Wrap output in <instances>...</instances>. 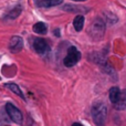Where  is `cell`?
Listing matches in <instances>:
<instances>
[{
	"label": "cell",
	"mask_w": 126,
	"mask_h": 126,
	"mask_svg": "<svg viewBox=\"0 0 126 126\" xmlns=\"http://www.w3.org/2000/svg\"><path fill=\"white\" fill-rule=\"evenodd\" d=\"M21 12H22V7L20 6V4H18V6H16L15 8L11 9V10L6 15V17L4 18L8 19V20H15V19H17V18L19 17Z\"/></svg>",
	"instance_id": "cell-9"
},
{
	"label": "cell",
	"mask_w": 126,
	"mask_h": 126,
	"mask_svg": "<svg viewBox=\"0 0 126 126\" xmlns=\"http://www.w3.org/2000/svg\"><path fill=\"white\" fill-rule=\"evenodd\" d=\"M62 10L66 11V12H72V13H83V12H87L89 9L82 6H78V4L67 3L62 7Z\"/></svg>",
	"instance_id": "cell-7"
},
{
	"label": "cell",
	"mask_w": 126,
	"mask_h": 126,
	"mask_svg": "<svg viewBox=\"0 0 126 126\" xmlns=\"http://www.w3.org/2000/svg\"><path fill=\"white\" fill-rule=\"evenodd\" d=\"M23 48V40L19 35H15L9 41V50L12 53H18Z\"/></svg>",
	"instance_id": "cell-6"
},
{
	"label": "cell",
	"mask_w": 126,
	"mask_h": 126,
	"mask_svg": "<svg viewBox=\"0 0 126 126\" xmlns=\"http://www.w3.org/2000/svg\"><path fill=\"white\" fill-rule=\"evenodd\" d=\"M32 48L39 54H46L49 51V44L47 42V40L42 39V38H33Z\"/></svg>",
	"instance_id": "cell-5"
},
{
	"label": "cell",
	"mask_w": 126,
	"mask_h": 126,
	"mask_svg": "<svg viewBox=\"0 0 126 126\" xmlns=\"http://www.w3.org/2000/svg\"><path fill=\"white\" fill-rule=\"evenodd\" d=\"M33 31L38 34H46L48 32V27L44 22H37V23L33 26Z\"/></svg>",
	"instance_id": "cell-13"
},
{
	"label": "cell",
	"mask_w": 126,
	"mask_h": 126,
	"mask_svg": "<svg viewBox=\"0 0 126 126\" xmlns=\"http://www.w3.org/2000/svg\"><path fill=\"white\" fill-rule=\"evenodd\" d=\"M72 126H83V125L80 124V123H74V124H72Z\"/></svg>",
	"instance_id": "cell-17"
},
{
	"label": "cell",
	"mask_w": 126,
	"mask_h": 126,
	"mask_svg": "<svg viewBox=\"0 0 126 126\" xmlns=\"http://www.w3.org/2000/svg\"><path fill=\"white\" fill-rule=\"evenodd\" d=\"M121 90L118 89L117 86H113L111 90H110V101L112 102V104L115 105L117 103L118 98L121 96Z\"/></svg>",
	"instance_id": "cell-11"
},
{
	"label": "cell",
	"mask_w": 126,
	"mask_h": 126,
	"mask_svg": "<svg viewBox=\"0 0 126 126\" xmlns=\"http://www.w3.org/2000/svg\"><path fill=\"white\" fill-rule=\"evenodd\" d=\"M105 19L101 17H97L93 22L91 23L89 28V35L94 40V41H100L103 37H104L105 33V27H106V23H105Z\"/></svg>",
	"instance_id": "cell-2"
},
{
	"label": "cell",
	"mask_w": 126,
	"mask_h": 126,
	"mask_svg": "<svg viewBox=\"0 0 126 126\" xmlns=\"http://www.w3.org/2000/svg\"><path fill=\"white\" fill-rule=\"evenodd\" d=\"M73 1H85V0H73Z\"/></svg>",
	"instance_id": "cell-18"
},
{
	"label": "cell",
	"mask_w": 126,
	"mask_h": 126,
	"mask_svg": "<svg viewBox=\"0 0 126 126\" xmlns=\"http://www.w3.org/2000/svg\"><path fill=\"white\" fill-rule=\"evenodd\" d=\"M81 60V52L75 47H70L67 49L66 57L63 60V64L66 67H72Z\"/></svg>",
	"instance_id": "cell-3"
},
{
	"label": "cell",
	"mask_w": 126,
	"mask_h": 126,
	"mask_svg": "<svg viewBox=\"0 0 126 126\" xmlns=\"http://www.w3.org/2000/svg\"><path fill=\"white\" fill-rule=\"evenodd\" d=\"M84 21H85V19L82 15H78L75 18H74L73 27H74V29H75V31H78V32L82 31L83 27H84Z\"/></svg>",
	"instance_id": "cell-12"
},
{
	"label": "cell",
	"mask_w": 126,
	"mask_h": 126,
	"mask_svg": "<svg viewBox=\"0 0 126 126\" xmlns=\"http://www.w3.org/2000/svg\"><path fill=\"white\" fill-rule=\"evenodd\" d=\"M63 3V0H37V4L42 8H51V7L60 6Z\"/></svg>",
	"instance_id": "cell-8"
},
{
	"label": "cell",
	"mask_w": 126,
	"mask_h": 126,
	"mask_svg": "<svg viewBox=\"0 0 126 126\" xmlns=\"http://www.w3.org/2000/svg\"><path fill=\"white\" fill-rule=\"evenodd\" d=\"M54 33L57 34V37H60V33H59V29H57V30H54Z\"/></svg>",
	"instance_id": "cell-16"
},
{
	"label": "cell",
	"mask_w": 126,
	"mask_h": 126,
	"mask_svg": "<svg viewBox=\"0 0 126 126\" xmlns=\"http://www.w3.org/2000/svg\"><path fill=\"white\" fill-rule=\"evenodd\" d=\"M116 110L118 111H123V110H126V90H123L121 92V96L118 98L117 103L115 105H113Z\"/></svg>",
	"instance_id": "cell-10"
},
{
	"label": "cell",
	"mask_w": 126,
	"mask_h": 126,
	"mask_svg": "<svg viewBox=\"0 0 126 126\" xmlns=\"http://www.w3.org/2000/svg\"><path fill=\"white\" fill-rule=\"evenodd\" d=\"M92 118L96 126H104L107 118V107L103 102H95L91 110Z\"/></svg>",
	"instance_id": "cell-1"
},
{
	"label": "cell",
	"mask_w": 126,
	"mask_h": 126,
	"mask_svg": "<svg viewBox=\"0 0 126 126\" xmlns=\"http://www.w3.org/2000/svg\"><path fill=\"white\" fill-rule=\"evenodd\" d=\"M104 19L110 24H115L118 21V18L116 17V15H114L113 12H109V11L104 12Z\"/></svg>",
	"instance_id": "cell-15"
},
{
	"label": "cell",
	"mask_w": 126,
	"mask_h": 126,
	"mask_svg": "<svg viewBox=\"0 0 126 126\" xmlns=\"http://www.w3.org/2000/svg\"><path fill=\"white\" fill-rule=\"evenodd\" d=\"M6 87H8L10 91H12L13 93H16L18 96H20L22 100H24V95L22 94L21 90H20V87L18 86L17 84H15V83H8V84H6Z\"/></svg>",
	"instance_id": "cell-14"
},
{
	"label": "cell",
	"mask_w": 126,
	"mask_h": 126,
	"mask_svg": "<svg viewBox=\"0 0 126 126\" xmlns=\"http://www.w3.org/2000/svg\"><path fill=\"white\" fill-rule=\"evenodd\" d=\"M4 109H6V113L8 114L9 118H10L12 122L17 123V124H21L22 123V114H21V112L19 111L18 107H16L12 103H7Z\"/></svg>",
	"instance_id": "cell-4"
}]
</instances>
